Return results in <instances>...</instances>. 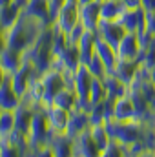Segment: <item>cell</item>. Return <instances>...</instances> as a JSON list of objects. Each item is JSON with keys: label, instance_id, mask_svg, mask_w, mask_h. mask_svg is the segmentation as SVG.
<instances>
[{"label": "cell", "instance_id": "6da1fadb", "mask_svg": "<svg viewBox=\"0 0 155 157\" xmlns=\"http://www.w3.org/2000/svg\"><path fill=\"white\" fill-rule=\"evenodd\" d=\"M44 28L46 26L40 24L39 20H35V18L28 17L26 13H22L18 17V20L6 31V42H7V46L15 48L18 51H26L37 42L40 31Z\"/></svg>", "mask_w": 155, "mask_h": 157}, {"label": "cell", "instance_id": "7a4b0ae2", "mask_svg": "<svg viewBox=\"0 0 155 157\" xmlns=\"http://www.w3.org/2000/svg\"><path fill=\"white\" fill-rule=\"evenodd\" d=\"M40 77H42V82H44V104H53L55 95H57L62 88H66L62 71L49 68V70L44 71Z\"/></svg>", "mask_w": 155, "mask_h": 157}, {"label": "cell", "instance_id": "3957f363", "mask_svg": "<svg viewBox=\"0 0 155 157\" xmlns=\"http://www.w3.org/2000/svg\"><path fill=\"white\" fill-rule=\"evenodd\" d=\"M73 155L75 157H97L100 155V150L97 143L91 137L89 130L80 132L77 137H73Z\"/></svg>", "mask_w": 155, "mask_h": 157}, {"label": "cell", "instance_id": "277c9868", "mask_svg": "<svg viewBox=\"0 0 155 157\" xmlns=\"http://www.w3.org/2000/svg\"><path fill=\"white\" fill-rule=\"evenodd\" d=\"M80 22V18H78V4H70V2H66L62 7H60V11L57 13V17H55V20H53V24L62 31V33H68L75 24Z\"/></svg>", "mask_w": 155, "mask_h": 157}, {"label": "cell", "instance_id": "5b68a950", "mask_svg": "<svg viewBox=\"0 0 155 157\" xmlns=\"http://www.w3.org/2000/svg\"><path fill=\"white\" fill-rule=\"evenodd\" d=\"M95 33H97L102 40H106L108 44H112L113 48H117L119 42H120L122 37H124L126 29H124L117 20H102V18H100L99 28L95 29Z\"/></svg>", "mask_w": 155, "mask_h": 157}, {"label": "cell", "instance_id": "8992f818", "mask_svg": "<svg viewBox=\"0 0 155 157\" xmlns=\"http://www.w3.org/2000/svg\"><path fill=\"white\" fill-rule=\"evenodd\" d=\"M78 18H80V24L88 31H95L100 22V2L93 0L89 4L78 6Z\"/></svg>", "mask_w": 155, "mask_h": 157}, {"label": "cell", "instance_id": "52a82bcc", "mask_svg": "<svg viewBox=\"0 0 155 157\" xmlns=\"http://www.w3.org/2000/svg\"><path fill=\"white\" fill-rule=\"evenodd\" d=\"M22 13H26L28 17L39 20L40 24H44L46 28L53 24L51 13H49V2L47 0H28Z\"/></svg>", "mask_w": 155, "mask_h": 157}, {"label": "cell", "instance_id": "ba28073f", "mask_svg": "<svg viewBox=\"0 0 155 157\" xmlns=\"http://www.w3.org/2000/svg\"><path fill=\"white\" fill-rule=\"evenodd\" d=\"M141 51V44H139V37L137 31H126L122 40L117 46V55L119 59H126V60H137Z\"/></svg>", "mask_w": 155, "mask_h": 157}, {"label": "cell", "instance_id": "9c48e42d", "mask_svg": "<svg viewBox=\"0 0 155 157\" xmlns=\"http://www.w3.org/2000/svg\"><path fill=\"white\" fill-rule=\"evenodd\" d=\"M46 117H47V124L49 130L55 133H62L68 128V121H70V112L64 108H59L55 104H47L46 106Z\"/></svg>", "mask_w": 155, "mask_h": 157}, {"label": "cell", "instance_id": "30bf717a", "mask_svg": "<svg viewBox=\"0 0 155 157\" xmlns=\"http://www.w3.org/2000/svg\"><path fill=\"white\" fill-rule=\"evenodd\" d=\"M47 146L51 148L55 157H70L73 155V137H70L66 132L62 133H51Z\"/></svg>", "mask_w": 155, "mask_h": 157}, {"label": "cell", "instance_id": "8fae6325", "mask_svg": "<svg viewBox=\"0 0 155 157\" xmlns=\"http://www.w3.org/2000/svg\"><path fill=\"white\" fill-rule=\"evenodd\" d=\"M93 75L88 70V66L80 64L78 70L75 71V91L80 101H91L89 99V91H91V82H93Z\"/></svg>", "mask_w": 155, "mask_h": 157}, {"label": "cell", "instance_id": "7c38bea8", "mask_svg": "<svg viewBox=\"0 0 155 157\" xmlns=\"http://www.w3.org/2000/svg\"><path fill=\"white\" fill-rule=\"evenodd\" d=\"M91 128V122H89V113L84 112V110H78L73 108L70 112V121H68V128H66V133L70 137H77L80 132L84 130H89Z\"/></svg>", "mask_w": 155, "mask_h": 157}, {"label": "cell", "instance_id": "4fadbf2b", "mask_svg": "<svg viewBox=\"0 0 155 157\" xmlns=\"http://www.w3.org/2000/svg\"><path fill=\"white\" fill-rule=\"evenodd\" d=\"M13 113H15V128L20 133L28 135L29 133V128H31L33 115H35V110L31 108V104H26V102L20 101V104L13 110Z\"/></svg>", "mask_w": 155, "mask_h": 157}, {"label": "cell", "instance_id": "5bb4252c", "mask_svg": "<svg viewBox=\"0 0 155 157\" xmlns=\"http://www.w3.org/2000/svg\"><path fill=\"white\" fill-rule=\"evenodd\" d=\"M20 66H22V51L15 49V48H11V46H6V48L2 49V53H0V68H2L7 75H11V73H15Z\"/></svg>", "mask_w": 155, "mask_h": 157}, {"label": "cell", "instance_id": "9a60e30c", "mask_svg": "<svg viewBox=\"0 0 155 157\" xmlns=\"http://www.w3.org/2000/svg\"><path fill=\"white\" fill-rule=\"evenodd\" d=\"M95 53L100 57V60L106 64L108 71L112 73L113 68H115V64H117V60H119L117 48H113L112 44H108L106 40H102L99 35H97V39H95Z\"/></svg>", "mask_w": 155, "mask_h": 157}, {"label": "cell", "instance_id": "2e32d148", "mask_svg": "<svg viewBox=\"0 0 155 157\" xmlns=\"http://www.w3.org/2000/svg\"><path fill=\"white\" fill-rule=\"evenodd\" d=\"M20 104V95L15 91L11 84V75H7L0 86V110H15Z\"/></svg>", "mask_w": 155, "mask_h": 157}, {"label": "cell", "instance_id": "e0dca14e", "mask_svg": "<svg viewBox=\"0 0 155 157\" xmlns=\"http://www.w3.org/2000/svg\"><path fill=\"white\" fill-rule=\"evenodd\" d=\"M113 119L117 121H139L135 106L131 102V99L128 97V93L124 97H119L113 102Z\"/></svg>", "mask_w": 155, "mask_h": 157}, {"label": "cell", "instance_id": "ac0fdd59", "mask_svg": "<svg viewBox=\"0 0 155 157\" xmlns=\"http://www.w3.org/2000/svg\"><path fill=\"white\" fill-rule=\"evenodd\" d=\"M139 70V62L137 60H126V59H119L113 68V75H115L119 80H122L126 86H130L135 78V73Z\"/></svg>", "mask_w": 155, "mask_h": 157}, {"label": "cell", "instance_id": "d6986e66", "mask_svg": "<svg viewBox=\"0 0 155 157\" xmlns=\"http://www.w3.org/2000/svg\"><path fill=\"white\" fill-rule=\"evenodd\" d=\"M95 39H97V33L95 31H88L86 29V33L82 35V39L78 42V53H80V62L86 66L89 60H91V57L95 55Z\"/></svg>", "mask_w": 155, "mask_h": 157}, {"label": "cell", "instance_id": "ffe728a7", "mask_svg": "<svg viewBox=\"0 0 155 157\" xmlns=\"http://www.w3.org/2000/svg\"><path fill=\"white\" fill-rule=\"evenodd\" d=\"M22 15V7L13 0L9 6H4V7H0V28L4 29V31H7L17 20H18V17Z\"/></svg>", "mask_w": 155, "mask_h": 157}, {"label": "cell", "instance_id": "44dd1931", "mask_svg": "<svg viewBox=\"0 0 155 157\" xmlns=\"http://www.w3.org/2000/svg\"><path fill=\"white\" fill-rule=\"evenodd\" d=\"M126 6L120 0H102L100 2V18L102 20H119Z\"/></svg>", "mask_w": 155, "mask_h": 157}, {"label": "cell", "instance_id": "7402d4cb", "mask_svg": "<svg viewBox=\"0 0 155 157\" xmlns=\"http://www.w3.org/2000/svg\"><path fill=\"white\" fill-rule=\"evenodd\" d=\"M102 80H104V86H106V91H108V99H113L115 101V99L124 97L128 93V86L122 80H119L113 73H108Z\"/></svg>", "mask_w": 155, "mask_h": 157}, {"label": "cell", "instance_id": "603a6c76", "mask_svg": "<svg viewBox=\"0 0 155 157\" xmlns=\"http://www.w3.org/2000/svg\"><path fill=\"white\" fill-rule=\"evenodd\" d=\"M77 91L75 90H71V88H62L57 95H55V99H53V104L55 106H59V108H64V110H68V112H71L75 106H77Z\"/></svg>", "mask_w": 155, "mask_h": 157}, {"label": "cell", "instance_id": "cb8c5ba5", "mask_svg": "<svg viewBox=\"0 0 155 157\" xmlns=\"http://www.w3.org/2000/svg\"><path fill=\"white\" fill-rule=\"evenodd\" d=\"M60 60H62V66L64 70H70V71H77L78 66L82 64L80 62V53H78V46H71L68 44V48L62 51V55H59Z\"/></svg>", "mask_w": 155, "mask_h": 157}, {"label": "cell", "instance_id": "d4e9b609", "mask_svg": "<svg viewBox=\"0 0 155 157\" xmlns=\"http://www.w3.org/2000/svg\"><path fill=\"white\" fill-rule=\"evenodd\" d=\"M89 132H91V137H93V141L97 143L99 150L102 152V150L108 146V143L112 141V137H110V133H108L106 124H104V122H100V124H93V126L89 128Z\"/></svg>", "mask_w": 155, "mask_h": 157}, {"label": "cell", "instance_id": "484cf974", "mask_svg": "<svg viewBox=\"0 0 155 157\" xmlns=\"http://www.w3.org/2000/svg\"><path fill=\"white\" fill-rule=\"evenodd\" d=\"M15 130L17 128L13 110H0V137H9Z\"/></svg>", "mask_w": 155, "mask_h": 157}, {"label": "cell", "instance_id": "4316f807", "mask_svg": "<svg viewBox=\"0 0 155 157\" xmlns=\"http://www.w3.org/2000/svg\"><path fill=\"white\" fill-rule=\"evenodd\" d=\"M89 99H91L93 104H99V102H102V101L108 99V91H106V86H104V80L102 78H99V77L93 78L91 91H89Z\"/></svg>", "mask_w": 155, "mask_h": 157}, {"label": "cell", "instance_id": "83f0119b", "mask_svg": "<svg viewBox=\"0 0 155 157\" xmlns=\"http://www.w3.org/2000/svg\"><path fill=\"white\" fill-rule=\"evenodd\" d=\"M126 31H137V28H139V20H137V9H124V13L119 17V20H117Z\"/></svg>", "mask_w": 155, "mask_h": 157}, {"label": "cell", "instance_id": "f1b7e54d", "mask_svg": "<svg viewBox=\"0 0 155 157\" xmlns=\"http://www.w3.org/2000/svg\"><path fill=\"white\" fill-rule=\"evenodd\" d=\"M86 66H88V70L91 71V75H93V77L104 78L106 75H108V73H110V71H108V68H106V64L100 60V57H99L97 53L91 57V60H89Z\"/></svg>", "mask_w": 155, "mask_h": 157}, {"label": "cell", "instance_id": "f546056e", "mask_svg": "<svg viewBox=\"0 0 155 157\" xmlns=\"http://www.w3.org/2000/svg\"><path fill=\"white\" fill-rule=\"evenodd\" d=\"M122 155H126V146L120 144L115 139H112L108 143V146L100 152V157H122Z\"/></svg>", "mask_w": 155, "mask_h": 157}, {"label": "cell", "instance_id": "4dcf8cb0", "mask_svg": "<svg viewBox=\"0 0 155 157\" xmlns=\"http://www.w3.org/2000/svg\"><path fill=\"white\" fill-rule=\"evenodd\" d=\"M86 33V28L78 22V24H75L68 33H64L66 35V40H68V44H71V46H77L78 42H80V39H82V35Z\"/></svg>", "mask_w": 155, "mask_h": 157}, {"label": "cell", "instance_id": "1f68e13d", "mask_svg": "<svg viewBox=\"0 0 155 157\" xmlns=\"http://www.w3.org/2000/svg\"><path fill=\"white\" fill-rule=\"evenodd\" d=\"M104 121L106 119H104V106H102V102L93 104V108L89 110V122H91V126L93 124H100Z\"/></svg>", "mask_w": 155, "mask_h": 157}, {"label": "cell", "instance_id": "d6a6232c", "mask_svg": "<svg viewBox=\"0 0 155 157\" xmlns=\"http://www.w3.org/2000/svg\"><path fill=\"white\" fill-rule=\"evenodd\" d=\"M142 66H146L148 70L155 68V33H153V39H152V42H150V46H148V48H146V51H144Z\"/></svg>", "mask_w": 155, "mask_h": 157}, {"label": "cell", "instance_id": "836d02e7", "mask_svg": "<svg viewBox=\"0 0 155 157\" xmlns=\"http://www.w3.org/2000/svg\"><path fill=\"white\" fill-rule=\"evenodd\" d=\"M49 2V13H51V18L55 20V17H57V13L60 11V7L66 4V0H47Z\"/></svg>", "mask_w": 155, "mask_h": 157}, {"label": "cell", "instance_id": "e575fe53", "mask_svg": "<svg viewBox=\"0 0 155 157\" xmlns=\"http://www.w3.org/2000/svg\"><path fill=\"white\" fill-rule=\"evenodd\" d=\"M146 29L155 33V11H146Z\"/></svg>", "mask_w": 155, "mask_h": 157}, {"label": "cell", "instance_id": "d590c367", "mask_svg": "<svg viewBox=\"0 0 155 157\" xmlns=\"http://www.w3.org/2000/svg\"><path fill=\"white\" fill-rule=\"evenodd\" d=\"M128 9H137V7H141L142 6V0H120Z\"/></svg>", "mask_w": 155, "mask_h": 157}, {"label": "cell", "instance_id": "8d00e7d4", "mask_svg": "<svg viewBox=\"0 0 155 157\" xmlns=\"http://www.w3.org/2000/svg\"><path fill=\"white\" fill-rule=\"evenodd\" d=\"M142 7L146 11H155V0H142Z\"/></svg>", "mask_w": 155, "mask_h": 157}, {"label": "cell", "instance_id": "74e56055", "mask_svg": "<svg viewBox=\"0 0 155 157\" xmlns=\"http://www.w3.org/2000/svg\"><path fill=\"white\" fill-rule=\"evenodd\" d=\"M6 77H7V73H6V71H4V70L0 68V86L4 84V80H6Z\"/></svg>", "mask_w": 155, "mask_h": 157}, {"label": "cell", "instance_id": "f35d334b", "mask_svg": "<svg viewBox=\"0 0 155 157\" xmlns=\"http://www.w3.org/2000/svg\"><path fill=\"white\" fill-rule=\"evenodd\" d=\"M150 80L155 84V68H152V70H150Z\"/></svg>", "mask_w": 155, "mask_h": 157}, {"label": "cell", "instance_id": "ab89813d", "mask_svg": "<svg viewBox=\"0 0 155 157\" xmlns=\"http://www.w3.org/2000/svg\"><path fill=\"white\" fill-rule=\"evenodd\" d=\"M13 0H0V7H4V6H9Z\"/></svg>", "mask_w": 155, "mask_h": 157}, {"label": "cell", "instance_id": "60d3db41", "mask_svg": "<svg viewBox=\"0 0 155 157\" xmlns=\"http://www.w3.org/2000/svg\"><path fill=\"white\" fill-rule=\"evenodd\" d=\"M89 2H93V0H78V6H82V4H89Z\"/></svg>", "mask_w": 155, "mask_h": 157}, {"label": "cell", "instance_id": "b9f144b4", "mask_svg": "<svg viewBox=\"0 0 155 157\" xmlns=\"http://www.w3.org/2000/svg\"><path fill=\"white\" fill-rule=\"evenodd\" d=\"M97 2H102V0H97Z\"/></svg>", "mask_w": 155, "mask_h": 157}]
</instances>
